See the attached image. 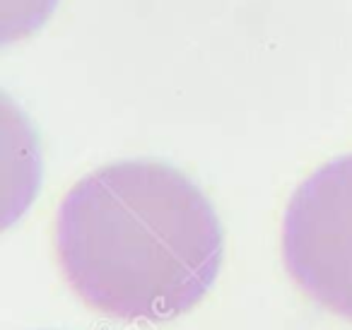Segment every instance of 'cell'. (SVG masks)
<instances>
[{
	"label": "cell",
	"instance_id": "1",
	"mask_svg": "<svg viewBox=\"0 0 352 330\" xmlns=\"http://www.w3.org/2000/svg\"><path fill=\"white\" fill-rule=\"evenodd\" d=\"M56 253L75 294L121 320L191 311L222 265V227L182 171L116 162L80 179L56 212Z\"/></svg>",
	"mask_w": 352,
	"mask_h": 330
},
{
	"label": "cell",
	"instance_id": "2",
	"mask_svg": "<svg viewBox=\"0 0 352 330\" xmlns=\"http://www.w3.org/2000/svg\"><path fill=\"white\" fill-rule=\"evenodd\" d=\"M283 261L309 299L352 320V155L297 186L283 219Z\"/></svg>",
	"mask_w": 352,
	"mask_h": 330
}]
</instances>
